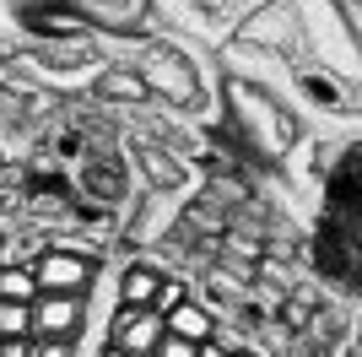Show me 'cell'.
I'll use <instances>...</instances> for the list:
<instances>
[{"label":"cell","instance_id":"cell-14","mask_svg":"<svg viewBox=\"0 0 362 357\" xmlns=\"http://www.w3.org/2000/svg\"><path fill=\"white\" fill-rule=\"evenodd\" d=\"M33 298H38L33 266H0V303H33Z\"/></svg>","mask_w":362,"mask_h":357},{"label":"cell","instance_id":"cell-19","mask_svg":"<svg viewBox=\"0 0 362 357\" xmlns=\"http://www.w3.org/2000/svg\"><path fill=\"white\" fill-rule=\"evenodd\" d=\"M335 6L346 11V22H351V28H357V38H362V0H335Z\"/></svg>","mask_w":362,"mask_h":357},{"label":"cell","instance_id":"cell-17","mask_svg":"<svg viewBox=\"0 0 362 357\" xmlns=\"http://www.w3.org/2000/svg\"><path fill=\"white\" fill-rule=\"evenodd\" d=\"M200 346H189V341H179V336H163V346H157V352L151 357H195Z\"/></svg>","mask_w":362,"mask_h":357},{"label":"cell","instance_id":"cell-23","mask_svg":"<svg viewBox=\"0 0 362 357\" xmlns=\"http://www.w3.org/2000/svg\"><path fill=\"white\" fill-rule=\"evenodd\" d=\"M233 357H259V352H243V346H233Z\"/></svg>","mask_w":362,"mask_h":357},{"label":"cell","instance_id":"cell-21","mask_svg":"<svg viewBox=\"0 0 362 357\" xmlns=\"http://www.w3.org/2000/svg\"><path fill=\"white\" fill-rule=\"evenodd\" d=\"M0 357H33V341H0Z\"/></svg>","mask_w":362,"mask_h":357},{"label":"cell","instance_id":"cell-20","mask_svg":"<svg viewBox=\"0 0 362 357\" xmlns=\"http://www.w3.org/2000/svg\"><path fill=\"white\" fill-rule=\"evenodd\" d=\"M195 357H233V346H227L222 341V336H216V341H206V346H200V352Z\"/></svg>","mask_w":362,"mask_h":357},{"label":"cell","instance_id":"cell-12","mask_svg":"<svg viewBox=\"0 0 362 357\" xmlns=\"http://www.w3.org/2000/svg\"><path fill=\"white\" fill-rule=\"evenodd\" d=\"M163 282H168L163 266H146V260L124 266L119 271V309H151L157 293H163Z\"/></svg>","mask_w":362,"mask_h":357},{"label":"cell","instance_id":"cell-11","mask_svg":"<svg viewBox=\"0 0 362 357\" xmlns=\"http://www.w3.org/2000/svg\"><path fill=\"white\" fill-rule=\"evenodd\" d=\"M92 92H98V103H114V108H141L151 103L146 81H141L136 65H103L98 71V81H92Z\"/></svg>","mask_w":362,"mask_h":357},{"label":"cell","instance_id":"cell-9","mask_svg":"<svg viewBox=\"0 0 362 357\" xmlns=\"http://www.w3.org/2000/svg\"><path fill=\"white\" fill-rule=\"evenodd\" d=\"M168 336V319L157 309H119L114 325H108V352H124V357H151Z\"/></svg>","mask_w":362,"mask_h":357},{"label":"cell","instance_id":"cell-10","mask_svg":"<svg viewBox=\"0 0 362 357\" xmlns=\"http://www.w3.org/2000/svg\"><path fill=\"white\" fill-rule=\"evenodd\" d=\"M130 168H141L146 184L163 190V195H184L189 190V168H184L179 157H168L163 147H151V141H136V147H130Z\"/></svg>","mask_w":362,"mask_h":357},{"label":"cell","instance_id":"cell-5","mask_svg":"<svg viewBox=\"0 0 362 357\" xmlns=\"http://www.w3.org/2000/svg\"><path fill=\"white\" fill-rule=\"evenodd\" d=\"M33 276H38V293L92 298V287L103 282V266H98V254L81 249V244H49V249L33 254Z\"/></svg>","mask_w":362,"mask_h":357},{"label":"cell","instance_id":"cell-24","mask_svg":"<svg viewBox=\"0 0 362 357\" xmlns=\"http://www.w3.org/2000/svg\"><path fill=\"white\" fill-rule=\"evenodd\" d=\"M103 357H124V352H108V346H103Z\"/></svg>","mask_w":362,"mask_h":357},{"label":"cell","instance_id":"cell-2","mask_svg":"<svg viewBox=\"0 0 362 357\" xmlns=\"http://www.w3.org/2000/svg\"><path fill=\"white\" fill-rule=\"evenodd\" d=\"M308 260L335 293L362 303V141H346L325 157Z\"/></svg>","mask_w":362,"mask_h":357},{"label":"cell","instance_id":"cell-13","mask_svg":"<svg viewBox=\"0 0 362 357\" xmlns=\"http://www.w3.org/2000/svg\"><path fill=\"white\" fill-rule=\"evenodd\" d=\"M168 336H179L189 346H206V341H216V314L200 298H189V303H179V309L168 314Z\"/></svg>","mask_w":362,"mask_h":357},{"label":"cell","instance_id":"cell-4","mask_svg":"<svg viewBox=\"0 0 362 357\" xmlns=\"http://www.w3.org/2000/svg\"><path fill=\"white\" fill-rule=\"evenodd\" d=\"M222 103H227V125L238 130V141L255 152V157L276 163V157H287V152H292V141H298V119H292V108L281 103L276 92L227 76V81H222Z\"/></svg>","mask_w":362,"mask_h":357},{"label":"cell","instance_id":"cell-1","mask_svg":"<svg viewBox=\"0 0 362 357\" xmlns=\"http://www.w3.org/2000/svg\"><path fill=\"white\" fill-rule=\"evenodd\" d=\"M227 55L276 60L287 87L319 114H362V38L335 0H265Z\"/></svg>","mask_w":362,"mask_h":357},{"label":"cell","instance_id":"cell-3","mask_svg":"<svg viewBox=\"0 0 362 357\" xmlns=\"http://www.w3.org/2000/svg\"><path fill=\"white\" fill-rule=\"evenodd\" d=\"M141 71L151 98H163L179 114H211V92L200 81V60L173 38V33H141V49L130 60Z\"/></svg>","mask_w":362,"mask_h":357},{"label":"cell","instance_id":"cell-15","mask_svg":"<svg viewBox=\"0 0 362 357\" xmlns=\"http://www.w3.org/2000/svg\"><path fill=\"white\" fill-rule=\"evenodd\" d=\"M0 341H33V303H0Z\"/></svg>","mask_w":362,"mask_h":357},{"label":"cell","instance_id":"cell-18","mask_svg":"<svg viewBox=\"0 0 362 357\" xmlns=\"http://www.w3.org/2000/svg\"><path fill=\"white\" fill-rule=\"evenodd\" d=\"M33 357H76L71 341H33Z\"/></svg>","mask_w":362,"mask_h":357},{"label":"cell","instance_id":"cell-16","mask_svg":"<svg viewBox=\"0 0 362 357\" xmlns=\"http://www.w3.org/2000/svg\"><path fill=\"white\" fill-rule=\"evenodd\" d=\"M179 303H189V293H184L179 282H163V293H157V303H151V309H157V314H163V319H168V314L179 309Z\"/></svg>","mask_w":362,"mask_h":357},{"label":"cell","instance_id":"cell-8","mask_svg":"<svg viewBox=\"0 0 362 357\" xmlns=\"http://www.w3.org/2000/svg\"><path fill=\"white\" fill-rule=\"evenodd\" d=\"M49 6H65L71 16L92 22L98 33H124V38H141V33H151L146 0H49Z\"/></svg>","mask_w":362,"mask_h":357},{"label":"cell","instance_id":"cell-22","mask_svg":"<svg viewBox=\"0 0 362 357\" xmlns=\"http://www.w3.org/2000/svg\"><path fill=\"white\" fill-rule=\"evenodd\" d=\"M6 249H11V238H6V227H0V266H6Z\"/></svg>","mask_w":362,"mask_h":357},{"label":"cell","instance_id":"cell-6","mask_svg":"<svg viewBox=\"0 0 362 357\" xmlns=\"http://www.w3.org/2000/svg\"><path fill=\"white\" fill-rule=\"evenodd\" d=\"M81 200H92L98 211H119L136 190V168H130V152H87L81 168H76L71 184Z\"/></svg>","mask_w":362,"mask_h":357},{"label":"cell","instance_id":"cell-7","mask_svg":"<svg viewBox=\"0 0 362 357\" xmlns=\"http://www.w3.org/2000/svg\"><path fill=\"white\" fill-rule=\"evenodd\" d=\"M92 309L87 298H60V293H38L33 298V341H81Z\"/></svg>","mask_w":362,"mask_h":357},{"label":"cell","instance_id":"cell-25","mask_svg":"<svg viewBox=\"0 0 362 357\" xmlns=\"http://www.w3.org/2000/svg\"><path fill=\"white\" fill-rule=\"evenodd\" d=\"M0 168H6V147H0Z\"/></svg>","mask_w":362,"mask_h":357}]
</instances>
